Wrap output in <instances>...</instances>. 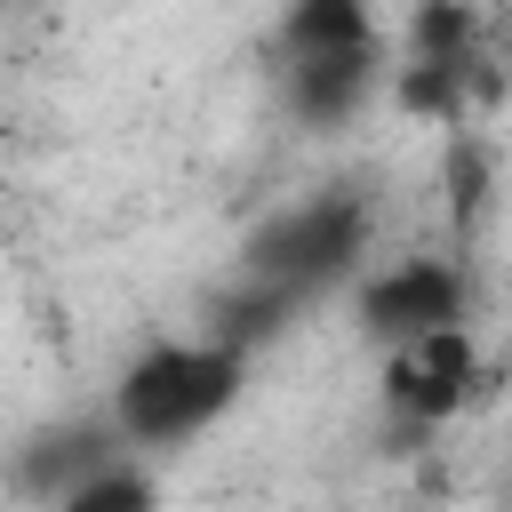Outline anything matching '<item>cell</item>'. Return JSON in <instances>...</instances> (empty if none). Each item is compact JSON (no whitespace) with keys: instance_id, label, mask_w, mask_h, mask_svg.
Segmentation results:
<instances>
[{"instance_id":"obj_1","label":"cell","mask_w":512,"mask_h":512,"mask_svg":"<svg viewBox=\"0 0 512 512\" xmlns=\"http://www.w3.org/2000/svg\"><path fill=\"white\" fill-rule=\"evenodd\" d=\"M248 368H256V352L232 344V336H216V328H200V336H152V344L112 376L104 416L120 424V440H128L136 456L160 464V456H184L192 440H208V432L240 408Z\"/></svg>"},{"instance_id":"obj_2","label":"cell","mask_w":512,"mask_h":512,"mask_svg":"<svg viewBox=\"0 0 512 512\" xmlns=\"http://www.w3.org/2000/svg\"><path fill=\"white\" fill-rule=\"evenodd\" d=\"M280 96L304 128H344L384 96V32L368 0H288L272 24Z\"/></svg>"},{"instance_id":"obj_3","label":"cell","mask_w":512,"mask_h":512,"mask_svg":"<svg viewBox=\"0 0 512 512\" xmlns=\"http://www.w3.org/2000/svg\"><path fill=\"white\" fill-rule=\"evenodd\" d=\"M368 240H376V208L352 184H328V192H304V200L272 208L248 232L240 280H264L288 304H312V296H336V288L368 280V264H376Z\"/></svg>"},{"instance_id":"obj_4","label":"cell","mask_w":512,"mask_h":512,"mask_svg":"<svg viewBox=\"0 0 512 512\" xmlns=\"http://www.w3.org/2000/svg\"><path fill=\"white\" fill-rule=\"evenodd\" d=\"M352 320L376 352L440 336V328H472V272L456 256H392L368 264V280L352 288Z\"/></svg>"},{"instance_id":"obj_5","label":"cell","mask_w":512,"mask_h":512,"mask_svg":"<svg viewBox=\"0 0 512 512\" xmlns=\"http://www.w3.org/2000/svg\"><path fill=\"white\" fill-rule=\"evenodd\" d=\"M480 376H488L480 336H472V328H440V336L392 344L376 384H384V408H392L408 432H440V424H456V416L480 400Z\"/></svg>"},{"instance_id":"obj_6","label":"cell","mask_w":512,"mask_h":512,"mask_svg":"<svg viewBox=\"0 0 512 512\" xmlns=\"http://www.w3.org/2000/svg\"><path fill=\"white\" fill-rule=\"evenodd\" d=\"M120 456H136L128 440H120V424L96 408V416H72V424H48V432H32L24 448H16V488L24 496H40L48 512L80 488V480H96L104 464H120Z\"/></svg>"},{"instance_id":"obj_7","label":"cell","mask_w":512,"mask_h":512,"mask_svg":"<svg viewBox=\"0 0 512 512\" xmlns=\"http://www.w3.org/2000/svg\"><path fill=\"white\" fill-rule=\"evenodd\" d=\"M56 512H160V472H152V456H120L96 480H80Z\"/></svg>"}]
</instances>
